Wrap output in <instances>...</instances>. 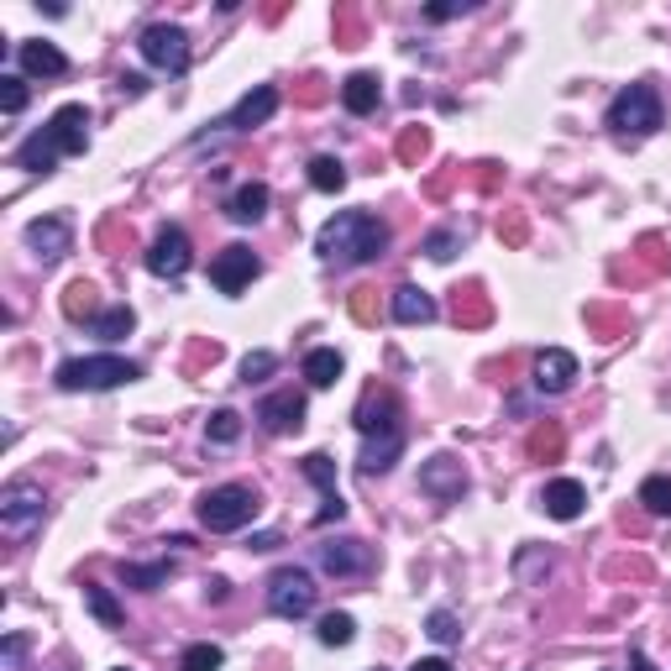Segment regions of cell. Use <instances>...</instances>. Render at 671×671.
<instances>
[{"mask_svg":"<svg viewBox=\"0 0 671 671\" xmlns=\"http://www.w3.org/2000/svg\"><path fill=\"white\" fill-rule=\"evenodd\" d=\"M351 635H357L351 613H325L321 619V645H351Z\"/></svg>","mask_w":671,"mask_h":671,"instance_id":"37","label":"cell"},{"mask_svg":"<svg viewBox=\"0 0 671 671\" xmlns=\"http://www.w3.org/2000/svg\"><path fill=\"white\" fill-rule=\"evenodd\" d=\"M661 121H667V111H661V95L650 85H630L613 95L609 105V132L619 137V142H641V137H650V132H661Z\"/></svg>","mask_w":671,"mask_h":671,"instance_id":"3","label":"cell"},{"mask_svg":"<svg viewBox=\"0 0 671 671\" xmlns=\"http://www.w3.org/2000/svg\"><path fill=\"white\" fill-rule=\"evenodd\" d=\"M132 325H137V315H132L126 305H116V310H100L95 336H100V341H121V336H132Z\"/></svg>","mask_w":671,"mask_h":671,"instance_id":"28","label":"cell"},{"mask_svg":"<svg viewBox=\"0 0 671 671\" xmlns=\"http://www.w3.org/2000/svg\"><path fill=\"white\" fill-rule=\"evenodd\" d=\"M226 215H232L236 226H252V221H263V215H268V184H241L232 200H226Z\"/></svg>","mask_w":671,"mask_h":671,"instance_id":"22","label":"cell"},{"mask_svg":"<svg viewBox=\"0 0 671 671\" xmlns=\"http://www.w3.org/2000/svg\"><path fill=\"white\" fill-rule=\"evenodd\" d=\"M409 671H451V661H440V656H425V661H414Z\"/></svg>","mask_w":671,"mask_h":671,"instance_id":"47","label":"cell"},{"mask_svg":"<svg viewBox=\"0 0 671 671\" xmlns=\"http://www.w3.org/2000/svg\"><path fill=\"white\" fill-rule=\"evenodd\" d=\"M457 321L462 325L488 321V299H483V289H457Z\"/></svg>","mask_w":671,"mask_h":671,"instance_id":"34","label":"cell"},{"mask_svg":"<svg viewBox=\"0 0 671 671\" xmlns=\"http://www.w3.org/2000/svg\"><path fill=\"white\" fill-rule=\"evenodd\" d=\"M273 368H278V357H273V351H247V362H241V378H247V383H263Z\"/></svg>","mask_w":671,"mask_h":671,"instance_id":"40","label":"cell"},{"mask_svg":"<svg viewBox=\"0 0 671 671\" xmlns=\"http://www.w3.org/2000/svg\"><path fill=\"white\" fill-rule=\"evenodd\" d=\"M22 650H27V641H22V635H5V671H16Z\"/></svg>","mask_w":671,"mask_h":671,"instance_id":"44","label":"cell"},{"mask_svg":"<svg viewBox=\"0 0 671 671\" xmlns=\"http://www.w3.org/2000/svg\"><path fill=\"white\" fill-rule=\"evenodd\" d=\"M498 232L509 236V241H520V236H525V221H520V215H509V221H498Z\"/></svg>","mask_w":671,"mask_h":671,"instance_id":"46","label":"cell"},{"mask_svg":"<svg viewBox=\"0 0 671 671\" xmlns=\"http://www.w3.org/2000/svg\"><path fill=\"white\" fill-rule=\"evenodd\" d=\"M258 420H263L268 436H289V431H299V425H305V399H299L294 388H284V394H268L263 405H258Z\"/></svg>","mask_w":671,"mask_h":671,"instance_id":"15","label":"cell"},{"mask_svg":"<svg viewBox=\"0 0 671 671\" xmlns=\"http://www.w3.org/2000/svg\"><path fill=\"white\" fill-rule=\"evenodd\" d=\"M137 48H142V59L152 63V69H163V74H184V69H189V37H184V27L152 22Z\"/></svg>","mask_w":671,"mask_h":671,"instance_id":"9","label":"cell"},{"mask_svg":"<svg viewBox=\"0 0 671 671\" xmlns=\"http://www.w3.org/2000/svg\"><path fill=\"white\" fill-rule=\"evenodd\" d=\"M378 100H383L378 74H351L347 85H341V105H347L351 116H373V111H378Z\"/></svg>","mask_w":671,"mask_h":671,"instance_id":"20","label":"cell"},{"mask_svg":"<svg viewBox=\"0 0 671 671\" xmlns=\"http://www.w3.org/2000/svg\"><path fill=\"white\" fill-rule=\"evenodd\" d=\"M341 37H357V11H341Z\"/></svg>","mask_w":671,"mask_h":671,"instance_id":"50","label":"cell"},{"mask_svg":"<svg viewBox=\"0 0 671 671\" xmlns=\"http://www.w3.org/2000/svg\"><path fill=\"white\" fill-rule=\"evenodd\" d=\"M63 315H69V321H100V289H95V284H85V278H79V284H69V289H63Z\"/></svg>","mask_w":671,"mask_h":671,"instance_id":"24","label":"cell"},{"mask_svg":"<svg viewBox=\"0 0 671 671\" xmlns=\"http://www.w3.org/2000/svg\"><path fill=\"white\" fill-rule=\"evenodd\" d=\"M305 477H310V483H315L325 498L341 494V488H336V462H331L325 451H310V457H305Z\"/></svg>","mask_w":671,"mask_h":671,"instance_id":"29","label":"cell"},{"mask_svg":"<svg viewBox=\"0 0 671 671\" xmlns=\"http://www.w3.org/2000/svg\"><path fill=\"white\" fill-rule=\"evenodd\" d=\"M0 111H5V116L27 111V79H22V74H0Z\"/></svg>","mask_w":671,"mask_h":671,"instance_id":"33","label":"cell"},{"mask_svg":"<svg viewBox=\"0 0 671 671\" xmlns=\"http://www.w3.org/2000/svg\"><path fill=\"white\" fill-rule=\"evenodd\" d=\"M258 273H263V263L252 258V247H241V241H236V247H226V252L210 263V284H215L221 294H241L252 278H258Z\"/></svg>","mask_w":671,"mask_h":671,"instance_id":"10","label":"cell"},{"mask_svg":"<svg viewBox=\"0 0 671 671\" xmlns=\"http://www.w3.org/2000/svg\"><path fill=\"white\" fill-rule=\"evenodd\" d=\"M27 247L42 258V263H59L74 252V226L63 221V215H42V221H32L27 226Z\"/></svg>","mask_w":671,"mask_h":671,"instance_id":"13","label":"cell"},{"mask_svg":"<svg viewBox=\"0 0 671 671\" xmlns=\"http://www.w3.org/2000/svg\"><path fill=\"white\" fill-rule=\"evenodd\" d=\"M630 671H656V667H650V656H645V650H635V656H630Z\"/></svg>","mask_w":671,"mask_h":671,"instance_id":"51","label":"cell"},{"mask_svg":"<svg viewBox=\"0 0 671 671\" xmlns=\"http://www.w3.org/2000/svg\"><path fill=\"white\" fill-rule=\"evenodd\" d=\"M394 321H399V325H425V321H436V299H431L425 289H414V284L394 289Z\"/></svg>","mask_w":671,"mask_h":671,"instance_id":"21","label":"cell"},{"mask_svg":"<svg viewBox=\"0 0 671 671\" xmlns=\"http://www.w3.org/2000/svg\"><path fill=\"white\" fill-rule=\"evenodd\" d=\"M425 147H431V137H425L420 126H409L405 137H399V158H405V163H420V158H425Z\"/></svg>","mask_w":671,"mask_h":671,"instance_id":"41","label":"cell"},{"mask_svg":"<svg viewBox=\"0 0 671 671\" xmlns=\"http://www.w3.org/2000/svg\"><path fill=\"white\" fill-rule=\"evenodd\" d=\"M310 184H315L321 195H341V189H347V169H341V158L321 152V158L310 163Z\"/></svg>","mask_w":671,"mask_h":671,"instance_id":"26","label":"cell"},{"mask_svg":"<svg viewBox=\"0 0 671 671\" xmlns=\"http://www.w3.org/2000/svg\"><path fill=\"white\" fill-rule=\"evenodd\" d=\"M278 546V535L273 530H263V535H252V551H273Z\"/></svg>","mask_w":671,"mask_h":671,"instance_id":"48","label":"cell"},{"mask_svg":"<svg viewBox=\"0 0 671 671\" xmlns=\"http://www.w3.org/2000/svg\"><path fill=\"white\" fill-rule=\"evenodd\" d=\"M641 504L650 509V514H671V477H645Z\"/></svg>","mask_w":671,"mask_h":671,"instance_id":"35","label":"cell"},{"mask_svg":"<svg viewBox=\"0 0 671 671\" xmlns=\"http://www.w3.org/2000/svg\"><path fill=\"white\" fill-rule=\"evenodd\" d=\"M221 661H226V656H221V645H189V650H184V656H178V671H221Z\"/></svg>","mask_w":671,"mask_h":671,"instance_id":"32","label":"cell"},{"mask_svg":"<svg viewBox=\"0 0 671 671\" xmlns=\"http://www.w3.org/2000/svg\"><path fill=\"white\" fill-rule=\"evenodd\" d=\"M315 252L336 268H357V263H378L388 252V226L368 210H341L336 221H325L315 236Z\"/></svg>","mask_w":671,"mask_h":671,"instance_id":"1","label":"cell"},{"mask_svg":"<svg viewBox=\"0 0 671 671\" xmlns=\"http://www.w3.org/2000/svg\"><path fill=\"white\" fill-rule=\"evenodd\" d=\"M351 315H357V321H373V289H357V299H351Z\"/></svg>","mask_w":671,"mask_h":671,"instance_id":"42","label":"cell"},{"mask_svg":"<svg viewBox=\"0 0 671 671\" xmlns=\"http://www.w3.org/2000/svg\"><path fill=\"white\" fill-rule=\"evenodd\" d=\"M351 420H357V431H362L368 440L373 436H405V425H399V420H405V405H399L394 388H378V383L357 399V414H351Z\"/></svg>","mask_w":671,"mask_h":671,"instance_id":"7","label":"cell"},{"mask_svg":"<svg viewBox=\"0 0 671 671\" xmlns=\"http://www.w3.org/2000/svg\"><path fill=\"white\" fill-rule=\"evenodd\" d=\"M258 509H263V504H258V494H252L247 483H221V488H210V494L200 498V525L210 530V535H232V530L252 525Z\"/></svg>","mask_w":671,"mask_h":671,"instance_id":"5","label":"cell"},{"mask_svg":"<svg viewBox=\"0 0 671 671\" xmlns=\"http://www.w3.org/2000/svg\"><path fill=\"white\" fill-rule=\"evenodd\" d=\"M204 436L215 440V446H232V440L241 436V414H236V409H215V414L204 420Z\"/></svg>","mask_w":671,"mask_h":671,"instance_id":"31","label":"cell"},{"mask_svg":"<svg viewBox=\"0 0 671 671\" xmlns=\"http://www.w3.org/2000/svg\"><path fill=\"white\" fill-rule=\"evenodd\" d=\"M399 451H405V436H373L368 451H362V462H357V472L362 477H378V472H388L399 462Z\"/></svg>","mask_w":671,"mask_h":671,"instance_id":"23","label":"cell"},{"mask_svg":"<svg viewBox=\"0 0 671 671\" xmlns=\"http://www.w3.org/2000/svg\"><path fill=\"white\" fill-rule=\"evenodd\" d=\"M321 567L331 577H357V572H368L373 567V556L362 540H325L321 546Z\"/></svg>","mask_w":671,"mask_h":671,"instance_id":"17","label":"cell"},{"mask_svg":"<svg viewBox=\"0 0 671 671\" xmlns=\"http://www.w3.org/2000/svg\"><path fill=\"white\" fill-rule=\"evenodd\" d=\"M268 609L278 613V619H305V613L315 609V583H310V572H299V567L273 572V577H268Z\"/></svg>","mask_w":671,"mask_h":671,"instance_id":"8","label":"cell"},{"mask_svg":"<svg viewBox=\"0 0 671 671\" xmlns=\"http://www.w3.org/2000/svg\"><path fill=\"white\" fill-rule=\"evenodd\" d=\"M561 446H567L561 425H535V431H530V457H535V462H556Z\"/></svg>","mask_w":671,"mask_h":671,"instance_id":"27","label":"cell"},{"mask_svg":"<svg viewBox=\"0 0 671 671\" xmlns=\"http://www.w3.org/2000/svg\"><path fill=\"white\" fill-rule=\"evenodd\" d=\"M126 587H158L169 583V561H147V567H121Z\"/></svg>","mask_w":671,"mask_h":671,"instance_id":"36","label":"cell"},{"mask_svg":"<svg viewBox=\"0 0 671 671\" xmlns=\"http://www.w3.org/2000/svg\"><path fill=\"white\" fill-rule=\"evenodd\" d=\"M572 383H577V357H572V351L551 347L535 357V388H540V394H567Z\"/></svg>","mask_w":671,"mask_h":671,"instance_id":"16","label":"cell"},{"mask_svg":"<svg viewBox=\"0 0 671 671\" xmlns=\"http://www.w3.org/2000/svg\"><path fill=\"white\" fill-rule=\"evenodd\" d=\"M85 147H89V111L85 105H63V111H53V121H48L42 132H32L27 142L16 147V169H27V174H53L59 158H74V152H85Z\"/></svg>","mask_w":671,"mask_h":671,"instance_id":"2","label":"cell"},{"mask_svg":"<svg viewBox=\"0 0 671 671\" xmlns=\"http://www.w3.org/2000/svg\"><path fill=\"white\" fill-rule=\"evenodd\" d=\"M184 268H189V236L178 232V226H163L158 241H152V252H147V273H158V278H184Z\"/></svg>","mask_w":671,"mask_h":671,"instance_id":"14","label":"cell"},{"mask_svg":"<svg viewBox=\"0 0 671 671\" xmlns=\"http://www.w3.org/2000/svg\"><path fill=\"white\" fill-rule=\"evenodd\" d=\"M85 604H89V613H95L105 630H121V619H126V613H121V604L105 593V587H85Z\"/></svg>","mask_w":671,"mask_h":671,"instance_id":"30","label":"cell"},{"mask_svg":"<svg viewBox=\"0 0 671 671\" xmlns=\"http://www.w3.org/2000/svg\"><path fill=\"white\" fill-rule=\"evenodd\" d=\"M583 504H587V488L577 477H556V483H546V494H540V509H546L551 520H577Z\"/></svg>","mask_w":671,"mask_h":671,"instance_id":"18","label":"cell"},{"mask_svg":"<svg viewBox=\"0 0 671 671\" xmlns=\"http://www.w3.org/2000/svg\"><path fill=\"white\" fill-rule=\"evenodd\" d=\"M457 247H462V236H457V232H431L420 252H425L431 263H446V258H457Z\"/></svg>","mask_w":671,"mask_h":671,"instance_id":"39","label":"cell"},{"mask_svg":"<svg viewBox=\"0 0 671 671\" xmlns=\"http://www.w3.org/2000/svg\"><path fill=\"white\" fill-rule=\"evenodd\" d=\"M462 11H472L468 0H462V5H425V16H431V22H451V16H462Z\"/></svg>","mask_w":671,"mask_h":671,"instance_id":"43","label":"cell"},{"mask_svg":"<svg viewBox=\"0 0 671 671\" xmlns=\"http://www.w3.org/2000/svg\"><path fill=\"white\" fill-rule=\"evenodd\" d=\"M16 59H22V69H27L32 79H59L63 69H69V59H63L53 42H22Z\"/></svg>","mask_w":671,"mask_h":671,"instance_id":"19","label":"cell"},{"mask_svg":"<svg viewBox=\"0 0 671 671\" xmlns=\"http://www.w3.org/2000/svg\"><path fill=\"white\" fill-rule=\"evenodd\" d=\"M425 635H431V641H440V645H457V641H462V630H457V613H451V609H436L431 619H425Z\"/></svg>","mask_w":671,"mask_h":671,"instance_id":"38","label":"cell"},{"mask_svg":"<svg viewBox=\"0 0 671 671\" xmlns=\"http://www.w3.org/2000/svg\"><path fill=\"white\" fill-rule=\"evenodd\" d=\"M273 111H278V89L258 85V89H247V95H241V100H236V105L215 121V126H221V132H252V126H263Z\"/></svg>","mask_w":671,"mask_h":671,"instance_id":"12","label":"cell"},{"mask_svg":"<svg viewBox=\"0 0 671 671\" xmlns=\"http://www.w3.org/2000/svg\"><path fill=\"white\" fill-rule=\"evenodd\" d=\"M305 378L315 383V388H331V383L341 378V351L336 347H315L305 357Z\"/></svg>","mask_w":671,"mask_h":671,"instance_id":"25","label":"cell"},{"mask_svg":"<svg viewBox=\"0 0 671 671\" xmlns=\"http://www.w3.org/2000/svg\"><path fill=\"white\" fill-rule=\"evenodd\" d=\"M121 89H126V95H142L147 79H142V74H126V79H121Z\"/></svg>","mask_w":671,"mask_h":671,"instance_id":"49","label":"cell"},{"mask_svg":"<svg viewBox=\"0 0 671 671\" xmlns=\"http://www.w3.org/2000/svg\"><path fill=\"white\" fill-rule=\"evenodd\" d=\"M325 79H305V89H299V100H305V105H321V100H325Z\"/></svg>","mask_w":671,"mask_h":671,"instance_id":"45","label":"cell"},{"mask_svg":"<svg viewBox=\"0 0 671 671\" xmlns=\"http://www.w3.org/2000/svg\"><path fill=\"white\" fill-rule=\"evenodd\" d=\"M142 368L126 362V357H74L59 368V388L63 394H100V388H121V383H137Z\"/></svg>","mask_w":671,"mask_h":671,"instance_id":"4","label":"cell"},{"mask_svg":"<svg viewBox=\"0 0 671 671\" xmlns=\"http://www.w3.org/2000/svg\"><path fill=\"white\" fill-rule=\"evenodd\" d=\"M42 514H48V498H42V488H37V483H27V477L5 483V494H0V525H5V535H11V540L32 535V530L42 525Z\"/></svg>","mask_w":671,"mask_h":671,"instance_id":"6","label":"cell"},{"mask_svg":"<svg viewBox=\"0 0 671 671\" xmlns=\"http://www.w3.org/2000/svg\"><path fill=\"white\" fill-rule=\"evenodd\" d=\"M420 494H431L436 504H457V498L468 494V468L457 457H431L420 468Z\"/></svg>","mask_w":671,"mask_h":671,"instance_id":"11","label":"cell"}]
</instances>
